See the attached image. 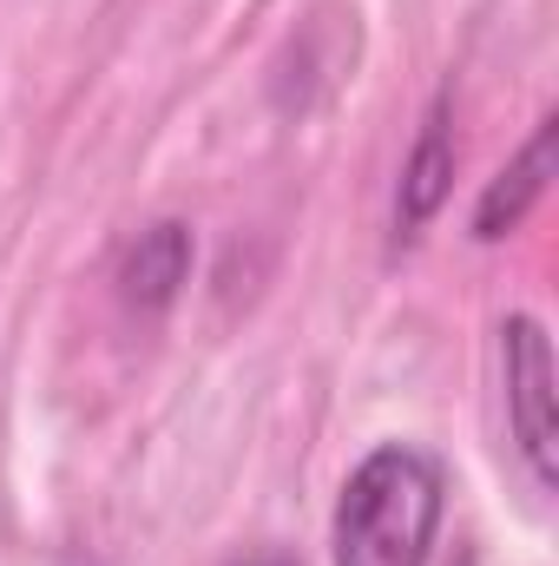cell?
Returning a JSON list of instances; mask_svg holds the SVG:
<instances>
[{
  "label": "cell",
  "mask_w": 559,
  "mask_h": 566,
  "mask_svg": "<svg viewBox=\"0 0 559 566\" xmlns=\"http://www.w3.org/2000/svg\"><path fill=\"white\" fill-rule=\"evenodd\" d=\"M257 566H283V560H257Z\"/></svg>",
  "instance_id": "cell-6"
},
{
  "label": "cell",
  "mask_w": 559,
  "mask_h": 566,
  "mask_svg": "<svg viewBox=\"0 0 559 566\" xmlns=\"http://www.w3.org/2000/svg\"><path fill=\"white\" fill-rule=\"evenodd\" d=\"M447 481L421 448H376L336 501V566H428Z\"/></svg>",
  "instance_id": "cell-1"
},
{
  "label": "cell",
  "mask_w": 559,
  "mask_h": 566,
  "mask_svg": "<svg viewBox=\"0 0 559 566\" xmlns=\"http://www.w3.org/2000/svg\"><path fill=\"white\" fill-rule=\"evenodd\" d=\"M500 363H507V416L514 441L534 468L540 488H553V349L534 316H514L500 329Z\"/></svg>",
  "instance_id": "cell-2"
},
{
  "label": "cell",
  "mask_w": 559,
  "mask_h": 566,
  "mask_svg": "<svg viewBox=\"0 0 559 566\" xmlns=\"http://www.w3.org/2000/svg\"><path fill=\"white\" fill-rule=\"evenodd\" d=\"M447 178H454V139H447V106H434L415 158L402 171V231H415V224L434 218V205L447 198Z\"/></svg>",
  "instance_id": "cell-4"
},
{
  "label": "cell",
  "mask_w": 559,
  "mask_h": 566,
  "mask_svg": "<svg viewBox=\"0 0 559 566\" xmlns=\"http://www.w3.org/2000/svg\"><path fill=\"white\" fill-rule=\"evenodd\" d=\"M184 271H191V238L178 224H158V231H145L139 244H133V258H126V296L139 310H158V303H171V290L184 283Z\"/></svg>",
  "instance_id": "cell-5"
},
{
  "label": "cell",
  "mask_w": 559,
  "mask_h": 566,
  "mask_svg": "<svg viewBox=\"0 0 559 566\" xmlns=\"http://www.w3.org/2000/svg\"><path fill=\"white\" fill-rule=\"evenodd\" d=\"M547 171H553V119L534 133V145L487 185V198H481V211H474V238H507L527 211H534V198L547 191Z\"/></svg>",
  "instance_id": "cell-3"
}]
</instances>
